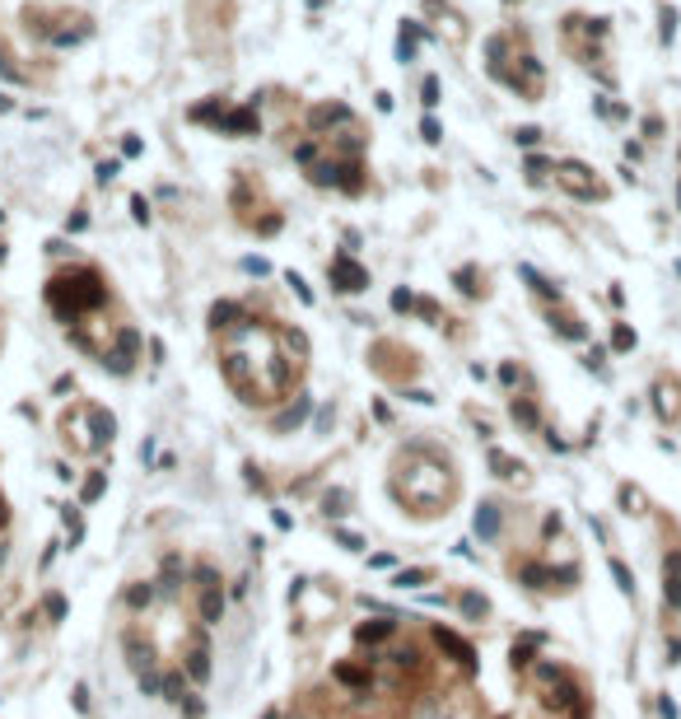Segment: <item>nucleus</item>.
Listing matches in <instances>:
<instances>
[{
	"label": "nucleus",
	"instance_id": "1",
	"mask_svg": "<svg viewBox=\"0 0 681 719\" xmlns=\"http://www.w3.org/2000/svg\"><path fill=\"white\" fill-rule=\"evenodd\" d=\"M108 299V290H103V281H98V271H61V276H52V285H47V304L61 313V318H75V313H89L98 309Z\"/></svg>",
	"mask_w": 681,
	"mask_h": 719
},
{
	"label": "nucleus",
	"instance_id": "2",
	"mask_svg": "<svg viewBox=\"0 0 681 719\" xmlns=\"http://www.w3.org/2000/svg\"><path fill=\"white\" fill-rule=\"evenodd\" d=\"M327 271H331V285H336V290H345V295H359V290H369V271H364V266H359L350 252H336Z\"/></svg>",
	"mask_w": 681,
	"mask_h": 719
},
{
	"label": "nucleus",
	"instance_id": "3",
	"mask_svg": "<svg viewBox=\"0 0 681 719\" xmlns=\"http://www.w3.org/2000/svg\"><path fill=\"white\" fill-rule=\"evenodd\" d=\"M257 126H262V122H257V108L248 103V108L224 112V117L215 122V131H224V136H257Z\"/></svg>",
	"mask_w": 681,
	"mask_h": 719
},
{
	"label": "nucleus",
	"instance_id": "4",
	"mask_svg": "<svg viewBox=\"0 0 681 719\" xmlns=\"http://www.w3.org/2000/svg\"><path fill=\"white\" fill-rule=\"evenodd\" d=\"M434 640H439V649H448V654L457 658L462 668H476V649H471V644H467L457 631H448V626H434Z\"/></svg>",
	"mask_w": 681,
	"mask_h": 719
},
{
	"label": "nucleus",
	"instance_id": "5",
	"mask_svg": "<svg viewBox=\"0 0 681 719\" xmlns=\"http://www.w3.org/2000/svg\"><path fill=\"white\" fill-rule=\"evenodd\" d=\"M136 346H140V332H117V350H108V364H112V374H131V355H136Z\"/></svg>",
	"mask_w": 681,
	"mask_h": 719
},
{
	"label": "nucleus",
	"instance_id": "6",
	"mask_svg": "<svg viewBox=\"0 0 681 719\" xmlns=\"http://www.w3.org/2000/svg\"><path fill=\"white\" fill-rule=\"evenodd\" d=\"M560 183H565L574 196H602V187L588 183V169H584V164H560Z\"/></svg>",
	"mask_w": 681,
	"mask_h": 719
},
{
	"label": "nucleus",
	"instance_id": "7",
	"mask_svg": "<svg viewBox=\"0 0 681 719\" xmlns=\"http://www.w3.org/2000/svg\"><path fill=\"white\" fill-rule=\"evenodd\" d=\"M476 532H480V542H495L499 537V504H480L476 509Z\"/></svg>",
	"mask_w": 681,
	"mask_h": 719
},
{
	"label": "nucleus",
	"instance_id": "8",
	"mask_svg": "<svg viewBox=\"0 0 681 719\" xmlns=\"http://www.w3.org/2000/svg\"><path fill=\"white\" fill-rule=\"evenodd\" d=\"M667 608H681V551L667 556Z\"/></svg>",
	"mask_w": 681,
	"mask_h": 719
},
{
	"label": "nucleus",
	"instance_id": "9",
	"mask_svg": "<svg viewBox=\"0 0 681 719\" xmlns=\"http://www.w3.org/2000/svg\"><path fill=\"white\" fill-rule=\"evenodd\" d=\"M416 42H420V24H402V33H397V61H416Z\"/></svg>",
	"mask_w": 681,
	"mask_h": 719
},
{
	"label": "nucleus",
	"instance_id": "10",
	"mask_svg": "<svg viewBox=\"0 0 681 719\" xmlns=\"http://www.w3.org/2000/svg\"><path fill=\"white\" fill-rule=\"evenodd\" d=\"M327 122H350V108L345 103H318L313 108V126H327Z\"/></svg>",
	"mask_w": 681,
	"mask_h": 719
},
{
	"label": "nucleus",
	"instance_id": "11",
	"mask_svg": "<svg viewBox=\"0 0 681 719\" xmlns=\"http://www.w3.org/2000/svg\"><path fill=\"white\" fill-rule=\"evenodd\" d=\"M392 631H397V621H364V626L355 631V640H359V644H373V640H387Z\"/></svg>",
	"mask_w": 681,
	"mask_h": 719
},
{
	"label": "nucleus",
	"instance_id": "12",
	"mask_svg": "<svg viewBox=\"0 0 681 719\" xmlns=\"http://www.w3.org/2000/svg\"><path fill=\"white\" fill-rule=\"evenodd\" d=\"M89 421H93V444H103V439L117 435V421H112L108 411H89Z\"/></svg>",
	"mask_w": 681,
	"mask_h": 719
},
{
	"label": "nucleus",
	"instance_id": "13",
	"mask_svg": "<svg viewBox=\"0 0 681 719\" xmlns=\"http://www.w3.org/2000/svg\"><path fill=\"white\" fill-rule=\"evenodd\" d=\"M308 407H313L308 397H299L295 407H290V411H285V416H280V421H276V430H295V425H304V416H308Z\"/></svg>",
	"mask_w": 681,
	"mask_h": 719
},
{
	"label": "nucleus",
	"instance_id": "14",
	"mask_svg": "<svg viewBox=\"0 0 681 719\" xmlns=\"http://www.w3.org/2000/svg\"><path fill=\"white\" fill-rule=\"evenodd\" d=\"M219 612H224V598H219V589L210 584V589L201 594V617H205V621H219Z\"/></svg>",
	"mask_w": 681,
	"mask_h": 719
},
{
	"label": "nucleus",
	"instance_id": "15",
	"mask_svg": "<svg viewBox=\"0 0 681 719\" xmlns=\"http://www.w3.org/2000/svg\"><path fill=\"white\" fill-rule=\"evenodd\" d=\"M233 318H243V313H238V304H215V309H210V327H233Z\"/></svg>",
	"mask_w": 681,
	"mask_h": 719
},
{
	"label": "nucleus",
	"instance_id": "16",
	"mask_svg": "<svg viewBox=\"0 0 681 719\" xmlns=\"http://www.w3.org/2000/svg\"><path fill=\"white\" fill-rule=\"evenodd\" d=\"M490 467H495V477H518V472H523V463H513L509 454H499V449H490Z\"/></svg>",
	"mask_w": 681,
	"mask_h": 719
},
{
	"label": "nucleus",
	"instance_id": "17",
	"mask_svg": "<svg viewBox=\"0 0 681 719\" xmlns=\"http://www.w3.org/2000/svg\"><path fill=\"white\" fill-rule=\"evenodd\" d=\"M187 668H191V677H196V682H205V677H210V654H205V644H196V649H191V663H187Z\"/></svg>",
	"mask_w": 681,
	"mask_h": 719
},
{
	"label": "nucleus",
	"instance_id": "18",
	"mask_svg": "<svg viewBox=\"0 0 681 719\" xmlns=\"http://www.w3.org/2000/svg\"><path fill=\"white\" fill-rule=\"evenodd\" d=\"M518 271H523V281H532V290H537V295H546V299H560V290H556L551 281H542V276H537L532 266H518Z\"/></svg>",
	"mask_w": 681,
	"mask_h": 719
},
{
	"label": "nucleus",
	"instance_id": "19",
	"mask_svg": "<svg viewBox=\"0 0 681 719\" xmlns=\"http://www.w3.org/2000/svg\"><path fill=\"white\" fill-rule=\"evenodd\" d=\"M425 579H430V570H420V565H416V570H397V579H392V584H397V589H420Z\"/></svg>",
	"mask_w": 681,
	"mask_h": 719
},
{
	"label": "nucleus",
	"instance_id": "20",
	"mask_svg": "<svg viewBox=\"0 0 681 719\" xmlns=\"http://www.w3.org/2000/svg\"><path fill=\"white\" fill-rule=\"evenodd\" d=\"M336 682H345V687H369V672L345 668V663H340V668H336Z\"/></svg>",
	"mask_w": 681,
	"mask_h": 719
},
{
	"label": "nucleus",
	"instance_id": "21",
	"mask_svg": "<svg viewBox=\"0 0 681 719\" xmlns=\"http://www.w3.org/2000/svg\"><path fill=\"white\" fill-rule=\"evenodd\" d=\"M345 504H350V495H345V490H327L322 509H327V514H331V518H336V514H345Z\"/></svg>",
	"mask_w": 681,
	"mask_h": 719
},
{
	"label": "nucleus",
	"instance_id": "22",
	"mask_svg": "<svg viewBox=\"0 0 681 719\" xmlns=\"http://www.w3.org/2000/svg\"><path fill=\"white\" fill-rule=\"evenodd\" d=\"M103 486H108V477H103V472H93L89 481H84V490H79V495H84V500H98V495H103Z\"/></svg>",
	"mask_w": 681,
	"mask_h": 719
},
{
	"label": "nucleus",
	"instance_id": "23",
	"mask_svg": "<svg viewBox=\"0 0 681 719\" xmlns=\"http://www.w3.org/2000/svg\"><path fill=\"white\" fill-rule=\"evenodd\" d=\"M453 281L462 285V295H480V285H476V271H471V266H462V271H457Z\"/></svg>",
	"mask_w": 681,
	"mask_h": 719
},
{
	"label": "nucleus",
	"instance_id": "24",
	"mask_svg": "<svg viewBox=\"0 0 681 719\" xmlns=\"http://www.w3.org/2000/svg\"><path fill=\"white\" fill-rule=\"evenodd\" d=\"M420 98H425V108H439V79L425 75V84H420Z\"/></svg>",
	"mask_w": 681,
	"mask_h": 719
},
{
	"label": "nucleus",
	"instance_id": "25",
	"mask_svg": "<svg viewBox=\"0 0 681 719\" xmlns=\"http://www.w3.org/2000/svg\"><path fill=\"white\" fill-rule=\"evenodd\" d=\"M658 19H663V29H658V33H663V42H672V38H677V10H667V5H663V15H658Z\"/></svg>",
	"mask_w": 681,
	"mask_h": 719
},
{
	"label": "nucleus",
	"instance_id": "26",
	"mask_svg": "<svg viewBox=\"0 0 681 719\" xmlns=\"http://www.w3.org/2000/svg\"><path fill=\"white\" fill-rule=\"evenodd\" d=\"M513 421H523V425H537V407H532V402H513Z\"/></svg>",
	"mask_w": 681,
	"mask_h": 719
},
{
	"label": "nucleus",
	"instance_id": "27",
	"mask_svg": "<svg viewBox=\"0 0 681 719\" xmlns=\"http://www.w3.org/2000/svg\"><path fill=\"white\" fill-rule=\"evenodd\" d=\"M513 141H518V145H527V150H532V145L542 141V131H537V126H518V131H513Z\"/></svg>",
	"mask_w": 681,
	"mask_h": 719
},
{
	"label": "nucleus",
	"instance_id": "28",
	"mask_svg": "<svg viewBox=\"0 0 681 719\" xmlns=\"http://www.w3.org/2000/svg\"><path fill=\"white\" fill-rule=\"evenodd\" d=\"M420 136H425L430 145H439V141H444V131H439V122H434V117H425V122H420Z\"/></svg>",
	"mask_w": 681,
	"mask_h": 719
},
{
	"label": "nucleus",
	"instance_id": "29",
	"mask_svg": "<svg viewBox=\"0 0 681 719\" xmlns=\"http://www.w3.org/2000/svg\"><path fill=\"white\" fill-rule=\"evenodd\" d=\"M392 309H397V313H411V309H416V295H411V290H397V295H392Z\"/></svg>",
	"mask_w": 681,
	"mask_h": 719
},
{
	"label": "nucleus",
	"instance_id": "30",
	"mask_svg": "<svg viewBox=\"0 0 681 719\" xmlns=\"http://www.w3.org/2000/svg\"><path fill=\"white\" fill-rule=\"evenodd\" d=\"M611 346H616V350H630V346H635V332H630V327H616V332H611Z\"/></svg>",
	"mask_w": 681,
	"mask_h": 719
},
{
	"label": "nucleus",
	"instance_id": "31",
	"mask_svg": "<svg viewBox=\"0 0 681 719\" xmlns=\"http://www.w3.org/2000/svg\"><path fill=\"white\" fill-rule=\"evenodd\" d=\"M462 612H467V617H485V598L467 594V598H462Z\"/></svg>",
	"mask_w": 681,
	"mask_h": 719
},
{
	"label": "nucleus",
	"instance_id": "32",
	"mask_svg": "<svg viewBox=\"0 0 681 719\" xmlns=\"http://www.w3.org/2000/svg\"><path fill=\"white\" fill-rule=\"evenodd\" d=\"M131 215H136L140 224H150V201H145V196H131Z\"/></svg>",
	"mask_w": 681,
	"mask_h": 719
},
{
	"label": "nucleus",
	"instance_id": "33",
	"mask_svg": "<svg viewBox=\"0 0 681 719\" xmlns=\"http://www.w3.org/2000/svg\"><path fill=\"white\" fill-rule=\"evenodd\" d=\"M285 281L295 285V295L304 299V304H313V290H308V285H304V276H295V271H290V276H285Z\"/></svg>",
	"mask_w": 681,
	"mask_h": 719
},
{
	"label": "nucleus",
	"instance_id": "34",
	"mask_svg": "<svg viewBox=\"0 0 681 719\" xmlns=\"http://www.w3.org/2000/svg\"><path fill=\"white\" fill-rule=\"evenodd\" d=\"M658 411H663V416H677V402H672V388H658Z\"/></svg>",
	"mask_w": 681,
	"mask_h": 719
},
{
	"label": "nucleus",
	"instance_id": "35",
	"mask_svg": "<svg viewBox=\"0 0 681 719\" xmlns=\"http://www.w3.org/2000/svg\"><path fill=\"white\" fill-rule=\"evenodd\" d=\"M117 169H122V159H103V164H98V183H108V178H117Z\"/></svg>",
	"mask_w": 681,
	"mask_h": 719
},
{
	"label": "nucleus",
	"instance_id": "36",
	"mask_svg": "<svg viewBox=\"0 0 681 719\" xmlns=\"http://www.w3.org/2000/svg\"><path fill=\"white\" fill-rule=\"evenodd\" d=\"M295 159H299V164H304V169H313V141L295 145Z\"/></svg>",
	"mask_w": 681,
	"mask_h": 719
},
{
	"label": "nucleus",
	"instance_id": "37",
	"mask_svg": "<svg viewBox=\"0 0 681 719\" xmlns=\"http://www.w3.org/2000/svg\"><path fill=\"white\" fill-rule=\"evenodd\" d=\"M611 575L620 579V589H625V594H630V589H635V584H630V570H625V565H620V561H611Z\"/></svg>",
	"mask_w": 681,
	"mask_h": 719
},
{
	"label": "nucleus",
	"instance_id": "38",
	"mask_svg": "<svg viewBox=\"0 0 681 719\" xmlns=\"http://www.w3.org/2000/svg\"><path fill=\"white\" fill-rule=\"evenodd\" d=\"M126 598H131V608H140V603H150V598H155V589L145 584V589H131V594H126Z\"/></svg>",
	"mask_w": 681,
	"mask_h": 719
},
{
	"label": "nucleus",
	"instance_id": "39",
	"mask_svg": "<svg viewBox=\"0 0 681 719\" xmlns=\"http://www.w3.org/2000/svg\"><path fill=\"white\" fill-rule=\"evenodd\" d=\"M243 271H252V276H266V271H271V266H266L262 257H243Z\"/></svg>",
	"mask_w": 681,
	"mask_h": 719
},
{
	"label": "nucleus",
	"instance_id": "40",
	"mask_svg": "<svg viewBox=\"0 0 681 719\" xmlns=\"http://www.w3.org/2000/svg\"><path fill=\"white\" fill-rule=\"evenodd\" d=\"M542 173H546V159H527V178L532 183H542Z\"/></svg>",
	"mask_w": 681,
	"mask_h": 719
},
{
	"label": "nucleus",
	"instance_id": "41",
	"mask_svg": "<svg viewBox=\"0 0 681 719\" xmlns=\"http://www.w3.org/2000/svg\"><path fill=\"white\" fill-rule=\"evenodd\" d=\"M336 542H340V547H350V551H359V547H364V542H359L355 532H336Z\"/></svg>",
	"mask_w": 681,
	"mask_h": 719
},
{
	"label": "nucleus",
	"instance_id": "42",
	"mask_svg": "<svg viewBox=\"0 0 681 719\" xmlns=\"http://www.w3.org/2000/svg\"><path fill=\"white\" fill-rule=\"evenodd\" d=\"M47 612H52V617H65V598L52 594V598H47Z\"/></svg>",
	"mask_w": 681,
	"mask_h": 719
},
{
	"label": "nucleus",
	"instance_id": "43",
	"mask_svg": "<svg viewBox=\"0 0 681 719\" xmlns=\"http://www.w3.org/2000/svg\"><path fill=\"white\" fill-rule=\"evenodd\" d=\"M406 397H411V402H420V407H430V402H434V397H430V392H425V388H411V392H406Z\"/></svg>",
	"mask_w": 681,
	"mask_h": 719
},
{
	"label": "nucleus",
	"instance_id": "44",
	"mask_svg": "<svg viewBox=\"0 0 681 719\" xmlns=\"http://www.w3.org/2000/svg\"><path fill=\"white\" fill-rule=\"evenodd\" d=\"M84 224H89V215H84V210H79V215H70V224H65V229H70V234H79V229H84Z\"/></svg>",
	"mask_w": 681,
	"mask_h": 719
},
{
	"label": "nucleus",
	"instance_id": "45",
	"mask_svg": "<svg viewBox=\"0 0 681 719\" xmlns=\"http://www.w3.org/2000/svg\"><path fill=\"white\" fill-rule=\"evenodd\" d=\"M0 523H5V495H0Z\"/></svg>",
	"mask_w": 681,
	"mask_h": 719
},
{
	"label": "nucleus",
	"instance_id": "46",
	"mask_svg": "<svg viewBox=\"0 0 681 719\" xmlns=\"http://www.w3.org/2000/svg\"><path fill=\"white\" fill-rule=\"evenodd\" d=\"M0 262H5V243H0Z\"/></svg>",
	"mask_w": 681,
	"mask_h": 719
},
{
	"label": "nucleus",
	"instance_id": "47",
	"mask_svg": "<svg viewBox=\"0 0 681 719\" xmlns=\"http://www.w3.org/2000/svg\"><path fill=\"white\" fill-rule=\"evenodd\" d=\"M0 219H5V210H0Z\"/></svg>",
	"mask_w": 681,
	"mask_h": 719
}]
</instances>
